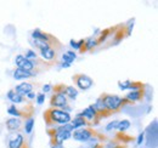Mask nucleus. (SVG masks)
Returning a JSON list of instances; mask_svg holds the SVG:
<instances>
[{
  "mask_svg": "<svg viewBox=\"0 0 158 148\" xmlns=\"http://www.w3.org/2000/svg\"><path fill=\"white\" fill-rule=\"evenodd\" d=\"M78 117L84 118V119L86 120V123H88V126H90V128H91L93 125H99L100 121L102 120V119L100 118V115L98 114V112L95 111V108H94L93 105L89 106L88 108H85L81 113H79Z\"/></svg>",
  "mask_w": 158,
  "mask_h": 148,
  "instance_id": "obj_8",
  "label": "nucleus"
},
{
  "mask_svg": "<svg viewBox=\"0 0 158 148\" xmlns=\"http://www.w3.org/2000/svg\"><path fill=\"white\" fill-rule=\"evenodd\" d=\"M117 28V27H116ZM116 28H106V29H103L101 33H100V35L96 37V43H98V46L101 45L103 41H106L108 38L112 35V33H114V31H116Z\"/></svg>",
  "mask_w": 158,
  "mask_h": 148,
  "instance_id": "obj_18",
  "label": "nucleus"
},
{
  "mask_svg": "<svg viewBox=\"0 0 158 148\" xmlns=\"http://www.w3.org/2000/svg\"><path fill=\"white\" fill-rule=\"evenodd\" d=\"M99 131H96L95 129L90 128V126H84V128H80V129L74 130V132L72 134V137L78 141V142H88L90 138H93Z\"/></svg>",
  "mask_w": 158,
  "mask_h": 148,
  "instance_id": "obj_7",
  "label": "nucleus"
},
{
  "mask_svg": "<svg viewBox=\"0 0 158 148\" xmlns=\"http://www.w3.org/2000/svg\"><path fill=\"white\" fill-rule=\"evenodd\" d=\"M51 148H64L63 145H59V146H51Z\"/></svg>",
  "mask_w": 158,
  "mask_h": 148,
  "instance_id": "obj_37",
  "label": "nucleus"
},
{
  "mask_svg": "<svg viewBox=\"0 0 158 148\" xmlns=\"http://www.w3.org/2000/svg\"><path fill=\"white\" fill-rule=\"evenodd\" d=\"M145 97V89H140V90H133L129 93H127L124 96V98L128 101L129 105H133L135 102H140L142 101Z\"/></svg>",
  "mask_w": 158,
  "mask_h": 148,
  "instance_id": "obj_13",
  "label": "nucleus"
},
{
  "mask_svg": "<svg viewBox=\"0 0 158 148\" xmlns=\"http://www.w3.org/2000/svg\"><path fill=\"white\" fill-rule=\"evenodd\" d=\"M26 96H27L29 100H33V98H35V93L33 92V91H32V92H29V93H27Z\"/></svg>",
  "mask_w": 158,
  "mask_h": 148,
  "instance_id": "obj_35",
  "label": "nucleus"
},
{
  "mask_svg": "<svg viewBox=\"0 0 158 148\" xmlns=\"http://www.w3.org/2000/svg\"><path fill=\"white\" fill-rule=\"evenodd\" d=\"M7 98H9L14 105L23 103V102H24V97H23V96H21L19 92H16L14 89H12V90H10V91L7 92Z\"/></svg>",
  "mask_w": 158,
  "mask_h": 148,
  "instance_id": "obj_20",
  "label": "nucleus"
},
{
  "mask_svg": "<svg viewBox=\"0 0 158 148\" xmlns=\"http://www.w3.org/2000/svg\"><path fill=\"white\" fill-rule=\"evenodd\" d=\"M7 113L10 115H12L14 118H20V119H28L31 117H33V113H34V107L32 105H26V107H23L22 109H19L16 107V105H12L7 108Z\"/></svg>",
  "mask_w": 158,
  "mask_h": 148,
  "instance_id": "obj_6",
  "label": "nucleus"
},
{
  "mask_svg": "<svg viewBox=\"0 0 158 148\" xmlns=\"http://www.w3.org/2000/svg\"><path fill=\"white\" fill-rule=\"evenodd\" d=\"M64 88H66L64 84H57V85L51 88V90L54 91V93H52V96L50 98V106L52 108L62 109V108H64L67 106L68 98L64 95Z\"/></svg>",
  "mask_w": 158,
  "mask_h": 148,
  "instance_id": "obj_4",
  "label": "nucleus"
},
{
  "mask_svg": "<svg viewBox=\"0 0 158 148\" xmlns=\"http://www.w3.org/2000/svg\"><path fill=\"white\" fill-rule=\"evenodd\" d=\"M14 90H15L16 92L20 93L21 96H24V95H27V93L33 91V84H32V83H22L20 85H17Z\"/></svg>",
  "mask_w": 158,
  "mask_h": 148,
  "instance_id": "obj_17",
  "label": "nucleus"
},
{
  "mask_svg": "<svg viewBox=\"0 0 158 148\" xmlns=\"http://www.w3.org/2000/svg\"><path fill=\"white\" fill-rule=\"evenodd\" d=\"M39 52H40V56H41V60L49 61V62H57V58H59L57 54L59 52L55 51L54 49H51L50 46L41 49V50H39Z\"/></svg>",
  "mask_w": 158,
  "mask_h": 148,
  "instance_id": "obj_12",
  "label": "nucleus"
},
{
  "mask_svg": "<svg viewBox=\"0 0 158 148\" xmlns=\"http://www.w3.org/2000/svg\"><path fill=\"white\" fill-rule=\"evenodd\" d=\"M24 131H26V134H31L32 131H33V128H34V118L33 117H31V118H28V119H26V121H24Z\"/></svg>",
  "mask_w": 158,
  "mask_h": 148,
  "instance_id": "obj_26",
  "label": "nucleus"
},
{
  "mask_svg": "<svg viewBox=\"0 0 158 148\" xmlns=\"http://www.w3.org/2000/svg\"><path fill=\"white\" fill-rule=\"evenodd\" d=\"M105 148H128V146L120 143L118 141H116L114 138H112V140L107 141V143L105 145Z\"/></svg>",
  "mask_w": 158,
  "mask_h": 148,
  "instance_id": "obj_25",
  "label": "nucleus"
},
{
  "mask_svg": "<svg viewBox=\"0 0 158 148\" xmlns=\"http://www.w3.org/2000/svg\"><path fill=\"white\" fill-rule=\"evenodd\" d=\"M51 88H52L51 85H44V86H43V93L45 95L46 92H49V91L51 90Z\"/></svg>",
  "mask_w": 158,
  "mask_h": 148,
  "instance_id": "obj_34",
  "label": "nucleus"
},
{
  "mask_svg": "<svg viewBox=\"0 0 158 148\" xmlns=\"http://www.w3.org/2000/svg\"><path fill=\"white\" fill-rule=\"evenodd\" d=\"M37 74L32 73V72H27V71H23V69H15L14 71V78L16 80H21V79H29V78H34Z\"/></svg>",
  "mask_w": 158,
  "mask_h": 148,
  "instance_id": "obj_19",
  "label": "nucleus"
},
{
  "mask_svg": "<svg viewBox=\"0 0 158 148\" xmlns=\"http://www.w3.org/2000/svg\"><path fill=\"white\" fill-rule=\"evenodd\" d=\"M143 137H145V135H143V132H141V134L139 135L138 140H136V145H138V146L142 145V142H143Z\"/></svg>",
  "mask_w": 158,
  "mask_h": 148,
  "instance_id": "obj_33",
  "label": "nucleus"
},
{
  "mask_svg": "<svg viewBox=\"0 0 158 148\" xmlns=\"http://www.w3.org/2000/svg\"><path fill=\"white\" fill-rule=\"evenodd\" d=\"M24 57L28 58V60H35V58H38V55L35 54V51L28 49V50L26 51V56H24Z\"/></svg>",
  "mask_w": 158,
  "mask_h": 148,
  "instance_id": "obj_29",
  "label": "nucleus"
},
{
  "mask_svg": "<svg viewBox=\"0 0 158 148\" xmlns=\"http://www.w3.org/2000/svg\"><path fill=\"white\" fill-rule=\"evenodd\" d=\"M32 38L35 39V40H41V41L46 43L50 47H52L57 52L62 49V43L57 38L55 35H52V34H50V33H45V32H43L40 29H34L32 32Z\"/></svg>",
  "mask_w": 158,
  "mask_h": 148,
  "instance_id": "obj_5",
  "label": "nucleus"
},
{
  "mask_svg": "<svg viewBox=\"0 0 158 148\" xmlns=\"http://www.w3.org/2000/svg\"><path fill=\"white\" fill-rule=\"evenodd\" d=\"M93 106H94L95 111L98 112V114L100 115V118H101V119H105V118H108V117H111V115H112V113L105 107V105L102 103V101H101L100 98L96 100V102H95Z\"/></svg>",
  "mask_w": 158,
  "mask_h": 148,
  "instance_id": "obj_15",
  "label": "nucleus"
},
{
  "mask_svg": "<svg viewBox=\"0 0 158 148\" xmlns=\"http://www.w3.org/2000/svg\"><path fill=\"white\" fill-rule=\"evenodd\" d=\"M64 95L69 100H76L78 97V90L74 89V86H67L64 88Z\"/></svg>",
  "mask_w": 158,
  "mask_h": 148,
  "instance_id": "obj_23",
  "label": "nucleus"
},
{
  "mask_svg": "<svg viewBox=\"0 0 158 148\" xmlns=\"http://www.w3.org/2000/svg\"><path fill=\"white\" fill-rule=\"evenodd\" d=\"M9 148H31L28 141L19 132H11L7 140Z\"/></svg>",
  "mask_w": 158,
  "mask_h": 148,
  "instance_id": "obj_9",
  "label": "nucleus"
},
{
  "mask_svg": "<svg viewBox=\"0 0 158 148\" xmlns=\"http://www.w3.org/2000/svg\"><path fill=\"white\" fill-rule=\"evenodd\" d=\"M96 46H98L96 37H90L84 40V44H83L81 47L79 49V52H80V54H84V52H88V51H93Z\"/></svg>",
  "mask_w": 158,
  "mask_h": 148,
  "instance_id": "obj_16",
  "label": "nucleus"
},
{
  "mask_svg": "<svg viewBox=\"0 0 158 148\" xmlns=\"http://www.w3.org/2000/svg\"><path fill=\"white\" fill-rule=\"evenodd\" d=\"M117 126H118V120H113L111 121L107 126H106V130L107 131H112V130H117Z\"/></svg>",
  "mask_w": 158,
  "mask_h": 148,
  "instance_id": "obj_31",
  "label": "nucleus"
},
{
  "mask_svg": "<svg viewBox=\"0 0 158 148\" xmlns=\"http://www.w3.org/2000/svg\"><path fill=\"white\" fill-rule=\"evenodd\" d=\"M72 80L80 90H88L94 85V80L85 74H74Z\"/></svg>",
  "mask_w": 158,
  "mask_h": 148,
  "instance_id": "obj_10",
  "label": "nucleus"
},
{
  "mask_svg": "<svg viewBox=\"0 0 158 148\" xmlns=\"http://www.w3.org/2000/svg\"><path fill=\"white\" fill-rule=\"evenodd\" d=\"M61 58H62V62H66V63H69L71 64L77 58V55H76L74 51H66L64 54H62Z\"/></svg>",
  "mask_w": 158,
  "mask_h": 148,
  "instance_id": "obj_24",
  "label": "nucleus"
},
{
  "mask_svg": "<svg viewBox=\"0 0 158 148\" xmlns=\"http://www.w3.org/2000/svg\"><path fill=\"white\" fill-rule=\"evenodd\" d=\"M69 124L73 126V129L77 130V129H80V128H84V126H88V123H86V120L84 119V118H81V117H76L74 119H72L71 121H69Z\"/></svg>",
  "mask_w": 158,
  "mask_h": 148,
  "instance_id": "obj_22",
  "label": "nucleus"
},
{
  "mask_svg": "<svg viewBox=\"0 0 158 148\" xmlns=\"http://www.w3.org/2000/svg\"><path fill=\"white\" fill-rule=\"evenodd\" d=\"M15 63H16L17 68H20V69L27 71V72H32V73H34V74H38V71H37V68L34 67L33 62H32L31 60L26 58L23 55L17 56L16 60H15Z\"/></svg>",
  "mask_w": 158,
  "mask_h": 148,
  "instance_id": "obj_11",
  "label": "nucleus"
},
{
  "mask_svg": "<svg viewBox=\"0 0 158 148\" xmlns=\"http://www.w3.org/2000/svg\"><path fill=\"white\" fill-rule=\"evenodd\" d=\"M43 118H44V121L49 128H52V126H56V125H64V124H68L72 118H71V114L67 111H63V109H59V108H48L46 111L44 112L43 114Z\"/></svg>",
  "mask_w": 158,
  "mask_h": 148,
  "instance_id": "obj_1",
  "label": "nucleus"
},
{
  "mask_svg": "<svg viewBox=\"0 0 158 148\" xmlns=\"http://www.w3.org/2000/svg\"><path fill=\"white\" fill-rule=\"evenodd\" d=\"M69 66H71V64H69V63H66V62H62V63H61V67H62V68H68Z\"/></svg>",
  "mask_w": 158,
  "mask_h": 148,
  "instance_id": "obj_36",
  "label": "nucleus"
},
{
  "mask_svg": "<svg viewBox=\"0 0 158 148\" xmlns=\"http://www.w3.org/2000/svg\"><path fill=\"white\" fill-rule=\"evenodd\" d=\"M74 131L73 126L68 123L64 125H59V126H52L48 129V135L50 137V143L51 146H59L62 145L64 141L72 137V132Z\"/></svg>",
  "mask_w": 158,
  "mask_h": 148,
  "instance_id": "obj_2",
  "label": "nucleus"
},
{
  "mask_svg": "<svg viewBox=\"0 0 158 148\" xmlns=\"http://www.w3.org/2000/svg\"><path fill=\"white\" fill-rule=\"evenodd\" d=\"M100 100L102 101V103L105 105V107L113 113H118L125 105H129L128 101L124 97H119L117 95H110V93H102L99 97Z\"/></svg>",
  "mask_w": 158,
  "mask_h": 148,
  "instance_id": "obj_3",
  "label": "nucleus"
},
{
  "mask_svg": "<svg viewBox=\"0 0 158 148\" xmlns=\"http://www.w3.org/2000/svg\"><path fill=\"white\" fill-rule=\"evenodd\" d=\"M113 138H114L116 141L120 142V143H123V145H128L129 142H131V141L134 140L133 136H129V135H127L125 132H117Z\"/></svg>",
  "mask_w": 158,
  "mask_h": 148,
  "instance_id": "obj_21",
  "label": "nucleus"
},
{
  "mask_svg": "<svg viewBox=\"0 0 158 148\" xmlns=\"http://www.w3.org/2000/svg\"><path fill=\"white\" fill-rule=\"evenodd\" d=\"M130 84H131V81H130V80H127V81H119L118 86H119V89H120V90H129Z\"/></svg>",
  "mask_w": 158,
  "mask_h": 148,
  "instance_id": "obj_28",
  "label": "nucleus"
},
{
  "mask_svg": "<svg viewBox=\"0 0 158 148\" xmlns=\"http://www.w3.org/2000/svg\"><path fill=\"white\" fill-rule=\"evenodd\" d=\"M44 100H45V95H44V93H39V95L37 96V103H38V105L44 103Z\"/></svg>",
  "mask_w": 158,
  "mask_h": 148,
  "instance_id": "obj_32",
  "label": "nucleus"
},
{
  "mask_svg": "<svg viewBox=\"0 0 158 148\" xmlns=\"http://www.w3.org/2000/svg\"><path fill=\"white\" fill-rule=\"evenodd\" d=\"M129 128H130V121H129V120L124 119V120H120V121H118L117 130H118L119 132H125V131L129 129Z\"/></svg>",
  "mask_w": 158,
  "mask_h": 148,
  "instance_id": "obj_27",
  "label": "nucleus"
},
{
  "mask_svg": "<svg viewBox=\"0 0 158 148\" xmlns=\"http://www.w3.org/2000/svg\"><path fill=\"white\" fill-rule=\"evenodd\" d=\"M5 125H6V129L9 130L10 132H17V131H20L21 128H22V125H23V121H22V119L20 118H9L7 120H6V123H5Z\"/></svg>",
  "mask_w": 158,
  "mask_h": 148,
  "instance_id": "obj_14",
  "label": "nucleus"
},
{
  "mask_svg": "<svg viewBox=\"0 0 158 148\" xmlns=\"http://www.w3.org/2000/svg\"><path fill=\"white\" fill-rule=\"evenodd\" d=\"M71 46L73 47V49H76V50H79L80 47H81V45L84 44V39H81V40H79V41H74V40H71Z\"/></svg>",
  "mask_w": 158,
  "mask_h": 148,
  "instance_id": "obj_30",
  "label": "nucleus"
}]
</instances>
